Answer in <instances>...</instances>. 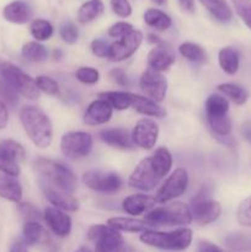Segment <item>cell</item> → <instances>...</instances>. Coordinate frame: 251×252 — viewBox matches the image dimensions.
Returning <instances> with one entry per match:
<instances>
[{"mask_svg":"<svg viewBox=\"0 0 251 252\" xmlns=\"http://www.w3.org/2000/svg\"><path fill=\"white\" fill-rule=\"evenodd\" d=\"M25 132L37 148L46 149L53 139V127L48 116L36 106H25L20 111Z\"/></svg>","mask_w":251,"mask_h":252,"instance_id":"1","label":"cell"},{"mask_svg":"<svg viewBox=\"0 0 251 252\" xmlns=\"http://www.w3.org/2000/svg\"><path fill=\"white\" fill-rule=\"evenodd\" d=\"M33 169L41 177L44 184L61 189V191L73 193L76 189V176L69 167L56 160L38 158L33 161Z\"/></svg>","mask_w":251,"mask_h":252,"instance_id":"2","label":"cell"},{"mask_svg":"<svg viewBox=\"0 0 251 252\" xmlns=\"http://www.w3.org/2000/svg\"><path fill=\"white\" fill-rule=\"evenodd\" d=\"M192 230L188 228H180L174 231L147 230L142 233L139 240L152 248L166 251H184L192 243Z\"/></svg>","mask_w":251,"mask_h":252,"instance_id":"3","label":"cell"},{"mask_svg":"<svg viewBox=\"0 0 251 252\" xmlns=\"http://www.w3.org/2000/svg\"><path fill=\"white\" fill-rule=\"evenodd\" d=\"M144 221L149 226L188 225L192 221V216L188 206L182 202H174L150 211L145 214Z\"/></svg>","mask_w":251,"mask_h":252,"instance_id":"4","label":"cell"},{"mask_svg":"<svg viewBox=\"0 0 251 252\" xmlns=\"http://www.w3.org/2000/svg\"><path fill=\"white\" fill-rule=\"evenodd\" d=\"M88 238L95 244V252H130L120 231L110 225H93L89 229Z\"/></svg>","mask_w":251,"mask_h":252,"instance_id":"5","label":"cell"},{"mask_svg":"<svg viewBox=\"0 0 251 252\" xmlns=\"http://www.w3.org/2000/svg\"><path fill=\"white\" fill-rule=\"evenodd\" d=\"M0 73H1L2 79L9 85H11L17 94L30 100L39 97V90L36 85V81L31 76L27 75L25 71H22L19 66L6 62V63H2Z\"/></svg>","mask_w":251,"mask_h":252,"instance_id":"6","label":"cell"},{"mask_svg":"<svg viewBox=\"0 0 251 252\" xmlns=\"http://www.w3.org/2000/svg\"><path fill=\"white\" fill-rule=\"evenodd\" d=\"M164 177L155 166L152 157L143 159L128 179V185L140 191H152Z\"/></svg>","mask_w":251,"mask_h":252,"instance_id":"7","label":"cell"},{"mask_svg":"<svg viewBox=\"0 0 251 252\" xmlns=\"http://www.w3.org/2000/svg\"><path fill=\"white\" fill-rule=\"evenodd\" d=\"M24 147L14 139L0 140V171L6 176L16 177L20 175V162L25 160Z\"/></svg>","mask_w":251,"mask_h":252,"instance_id":"8","label":"cell"},{"mask_svg":"<svg viewBox=\"0 0 251 252\" xmlns=\"http://www.w3.org/2000/svg\"><path fill=\"white\" fill-rule=\"evenodd\" d=\"M189 212H191L192 220L194 219L197 223L207 225L219 218L221 213V207L219 202L212 199L206 192H201L191 199Z\"/></svg>","mask_w":251,"mask_h":252,"instance_id":"9","label":"cell"},{"mask_svg":"<svg viewBox=\"0 0 251 252\" xmlns=\"http://www.w3.org/2000/svg\"><path fill=\"white\" fill-rule=\"evenodd\" d=\"M61 149L68 159H83L93 149V137L86 132H68L62 137Z\"/></svg>","mask_w":251,"mask_h":252,"instance_id":"10","label":"cell"},{"mask_svg":"<svg viewBox=\"0 0 251 252\" xmlns=\"http://www.w3.org/2000/svg\"><path fill=\"white\" fill-rule=\"evenodd\" d=\"M188 186V175L182 167L175 170L162 184L159 191L155 194L154 199L157 203H166L177 197L182 196Z\"/></svg>","mask_w":251,"mask_h":252,"instance_id":"11","label":"cell"},{"mask_svg":"<svg viewBox=\"0 0 251 252\" xmlns=\"http://www.w3.org/2000/svg\"><path fill=\"white\" fill-rule=\"evenodd\" d=\"M83 181L90 189L101 193H112L122 187V179L116 172L89 170L84 172Z\"/></svg>","mask_w":251,"mask_h":252,"instance_id":"12","label":"cell"},{"mask_svg":"<svg viewBox=\"0 0 251 252\" xmlns=\"http://www.w3.org/2000/svg\"><path fill=\"white\" fill-rule=\"evenodd\" d=\"M143 42V33L138 30H133L118 41L113 42L108 48V56L112 62H122L129 58L137 52Z\"/></svg>","mask_w":251,"mask_h":252,"instance_id":"13","label":"cell"},{"mask_svg":"<svg viewBox=\"0 0 251 252\" xmlns=\"http://www.w3.org/2000/svg\"><path fill=\"white\" fill-rule=\"evenodd\" d=\"M139 85L143 93L148 96V98L155 101V102L164 101L167 91V81L161 75V73L150 68L147 69L140 76Z\"/></svg>","mask_w":251,"mask_h":252,"instance_id":"14","label":"cell"},{"mask_svg":"<svg viewBox=\"0 0 251 252\" xmlns=\"http://www.w3.org/2000/svg\"><path fill=\"white\" fill-rule=\"evenodd\" d=\"M157 137H159V127L154 121L149 118L139 120L133 128L132 142L142 149H153L157 144Z\"/></svg>","mask_w":251,"mask_h":252,"instance_id":"15","label":"cell"},{"mask_svg":"<svg viewBox=\"0 0 251 252\" xmlns=\"http://www.w3.org/2000/svg\"><path fill=\"white\" fill-rule=\"evenodd\" d=\"M43 219L47 225L59 238H65L71 231V219L62 209L56 207H47L43 212Z\"/></svg>","mask_w":251,"mask_h":252,"instance_id":"16","label":"cell"},{"mask_svg":"<svg viewBox=\"0 0 251 252\" xmlns=\"http://www.w3.org/2000/svg\"><path fill=\"white\" fill-rule=\"evenodd\" d=\"M113 108L110 103L103 98H97L93 101L84 113V123L88 126L105 125L111 120Z\"/></svg>","mask_w":251,"mask_h":252,"instance_id":"17","label":"cell"},{"mask_svg":"<svg viewBox=\"0 0 251 252\" xmlns=\"http://www.w3.org/2000/svg\"><path fill=\"white\" fill-rule=\"evenodd\" d=\"M175 53L171 47L162 42L159 46H155L148 54V64L150 69L155 71L167 70L175 63Z\"/></svg>","mask_w":251,"mask_h":252,"instance_id":"18","label":"cell"},{"mask_svg":"<svg viewBox=\"0 0 251 252\" xmlns=\"http://www.w3.org/2000/svg\"><path fill=\"white\" fill-rule=\"evenodd\" d=\"M42 189H43L46 198L53 204L56 208L66 212H76L79 209V202L71 196V193L61 191V189L52 187L49 185L41 181Z\"/></svg>","mask_w":251,"mask_h":252,"instance_id":"19","label":"cell"},{"mask_svg":"<svg viewBox=\"0 0 251 252\" xmlns=\"http://www.w3.org/2000/svg\"><path fill=\"white\" fill-rule=\"evenodd\" d=\"M2 16L6 21L11 24L22 25L26 24L31 20L32 10L29 4L21 0H15V1L9 2L6 6L2 9Z\"/></svg>","mask_w":251,"mask_h":252,"instance_id":"20","label":"cell"},{"mask_svg":"<svg viewBox=\"0 0 251 252\" xmlns=\"http://www.w3.org/2000/svg\"><path fill=\"white\" fill-rule=\"evenodd\" d=\"M100 138L103 143L118 149H132V135L126 128H110L100 132Z\"/></svg>","mask_w":251,"mask_h":252,"instance_id":"21","label":"cell"},{"mask_svg":"<svg viewBox=\"0 0 251 252\" xmlns=\"http://www.w3.org/2000/svg\"><path fill=\"white\" fill-rule=\"evenodd\" d=\"M155 199L147 194H132L123 199L122 208L129 216H140L155 206Z\"/></svg>","mask_w":251,"mask_h":252,"instance_id":"22","label":"cell"},{"mask_svg":"<svg viewBox=\"0 0 251 252\" xmlns=\"http://www.w3.org/2000/svg\"><path fill=\"white\" fill-rule=\"evenodd\" d=\"M132 107L137 112L145 116H150V117L162 118L166 116V111L161 106L157 105L155 101L144 97V96L137 95V94H132Z\"/></svg>","mask_w":251,"mask_h":252,"instance_id":"23","label":"cell"},{"mask_svg":"<svg viewBox=\"0 0 251 252\" xmlns=\"http://www.w3.org/2000/svg\"><path fill=\"white\" fill-rule=\"evenodd\" d=\"M107 225L115 230L126 231V233H144L149 230V225L144 220L135 218H123V217L108 219Z\"/></svg>","mask_w":251,"mask_h":252,"instance_id":"24","label":"cell"},{"mask_svg":"<svg viewBox=\"0 0 251 252\" xmlns=\"http://www.w3.org/2000/svg\"><path fill=\"white\" fill-rule=\"evenodd\" d=\"M0 197L12 203H20L22 198V187L15 177H0Z\"/></svg>","mask_w":251,"mask_h":252,"instance_id":"25","label":"cell"},{"mask_svg":"<svg viewBox=\"0 0 251 252\" xmlns=\"http://www.w3.org/2000/svg\"><path fill=\"white\" fill-rule=\"evenodd\" d=\"M199 2L218 21L229 22L233 19V11L226 0H199Z\"/></svg>","mask_w":251,"mask_h":252,"instance_id":"26","label":"cell"},{"mask_svg":"<svg viewBox=\"0 0 251 252\" xmlns=\"http://www.w3.org/2000/svg\"><path fill=\"white\" fill-rule=\"evenodd\" d=\"M103 12V2L101 0H88L78 10L76 19L80 24H89L97 19Z\"/></svg>","mask_w":251,"mask_h":252,"instance_id":"27","label":"cell"},{"mask_svg":"<svg viewBox=\"0 0 251 252\" xmlns=\"http://www.w3.org/2000/svg\"><path fill=\"white\" fill-rule=\"evenodd\" d=\"M218 62L221 70L229 75H234L239 70V53L231 47H224L219 51Z\"/></svg>","mask_w":251,"mask_h":252,"instance_id":"28","label":"cell"},{"mask_svg":"<svg viewBox=\"0 0 251 252\" xmlns=\"http://www.w3.org/2000/svg\"><path fill=\"white\" fill-rule=\"evenodd\" d=\"M144 21L157 31H166L172 25L171 17L159 9H148L144 12Z\"/></svg>","mask_w":251,"mask_h":252,"instance_id":"29","label":"cell"},{"mask_svg":"<svg viewBox=\"0 0 251 252\" xmlns=\"http://www.w3.org/2000/svg\"><path fill=\"white\" fill-rule=\"evenodd\" d=\"M98 97L107 101L112 108L118 111L127 110L132 107V93L126 91H106V93L98 94Z\"/></svg>","mask_w":251,"mask_h":252,"instance_id":"30","label":"cell"},{"mask_svg":"<svg viewBox=\"0 0 251 252\" xmlns=\"http://www.w3.org/2000/svg\"><path fill=\"white\" fill-rule=\"evenodd\" d=\"M204 108H206L207 118L225 116L228 115L229 102L225 97H223V96L213 94V95H211L206 100Z\"/></svg>","mask_w":251,"mask_h":252,"instance_id":"31","label":"cell"},{"mask_svg":"<svg viewBox=\"0 0 251 252\" xmlns=\"http://www.w3.org/2000/svg\"><path fill=\"white\" fill-rule=\"evenodd\" d=\"M21 53L25 59L30 62H34V63H39V62H44L48 57V51L43 44L38 43L36 41L27 42L22 46Z\"/></svg>","mask_w":251,"mask_h":252,"instance_id":"32","label":"cell"},{"mask_svg":"<svg viewBox=\"0 0 251 252\" xmlns=\"http://www.w3.org/2000/svg\"><path fill=\"white\" fill-rule=\"evenodd\" d=\"M218 90L223 93L226 97L230 98L235 105H244L249 98V93L238 84L225 83L218 85Z\"/></svg>","mask_w":251,"mask_h":252,"instance_id":"33","label":"cell"},{"mask_svg":"<svg viewBox=\"0 0 251 252\" xmlns=\"http://www.w3.org/2000/svg\"><path fill=\"white\" fill-rule=\"evenodd\" d=\"M22 233H24V243L27 246L41 243L46 236L44 229L42 228L38 221H26L24 229H22Z\"/></svg>","mask_w":251,"mask_h":252,"instance_id":"34","label":"cell"},{"mask_svg":"<svg viewBox=\"0 0 251 252\" xmlns=\"http://www.w3.org/2000/svg\"><path fill=\"white\" fill-rule=\"evenodd\" d=\"M30 32H31L32 37L36 39L37 42L47 41L53 34V26L49 21L43 19H36L31 22L30 26Z\"/></svg>","mask_w":251,"mask_h":252,"instance_id":"35","label":"cell"},{"mask_svg":"<svg viewBox=\"0 0 251 252\" xmlns=\"http://www.w3.org/2000/svg\"><path fill=\"white\" fill-rule=\"evenodd\" d=\"M179 52L182 57L194 63H201L206 59V52L199 44L192 42H185L179 47Z\"/></svg>","mask_w":251,"mask_h":252,"instance_id":"36","label":"cell"},{"mask_svg":"<svg viewBox=\"0 0 251 252\" xmlns=\"http://www.w3.org/2000/svg\"><path fill=\"white\" fill-rule=\"evenodd\" d=\"M211 129L214 134L218 137H226L231 132V120L228 115L219 116V117H209L207 118Z\"/></svg>","mask_w":251,"mask_h":252,"instance_id":"37","label":"cell"},{"mask_svg":"<svg viewBox=\"0 0 251 252\" xmlns=\"http://www.w3.org/2000/svg\"><path fill=\"white\" fill-rule=\"evenodd\" d=\"M236 219L240 225L251 228V196L239 204L238 211H236Z\"/></svg>","mask_w":251,"mask_h":252,"instance_id":"38","label":"cell"},{"mask_svg":"<svg viewBox=\"0 0 251 252\" xmlns=\"http://www.w3.org/2000/svg\"><path fill=\"white\" fill-rule=\"evenodd\" d=\"M36 85L39 91L47 94V95H57L59 93V86L54 79L46 75H39L36 78Z\"/></svg>","mask_w":251,"mask_h":252,"instance_id":"39","label":"cell"},{"mask_svg":"<svg viewBox=\"0 0 251 252\" xmlns=\"http://www.w3.org/2000/svg\"><path fill=\"white\" fill-rule=\"evenodd\" d=\"M75 76L83 84L94 85L100 79V73L95 68H91V66H81V68H79L76 70Z\"/></svg>","mask_w":251,"mask_h":252,"instance_id":"40","label":"cell"},{"mask_svg":"<svg viewBox=\"0 0 251 252\" xmlns=\"http://www.w3.org/2000/svg\"><path fill=\"white\" fill-rule=\"evenodd\" d=\"M0 97L2 98V102L5 105H9V106H16L17 102H19V97H17V93L11 85L6 83L4 79L0 80Z\"/></svg>","mask_w":251,"mask_h":252,"instance_id":"41","label":"cell"},{"mask_svg":"<svg viewBox=\"0 0 251 252\" xmlns=\"http://www.w3.org/2000/svg\"><path fill=\"white\" fill-rule=\"evenodd\" d=\"M59 34L62 39L68 44H74L79 38V30L73 22H64L59 29Z\"/></svg>","mask_w":251,"mask_h":252,"instance_id":"42","label":"cell"},{"mask_svg":"<svg viewBox=\"0 0 251 252\" xmlns=\"http://www.w3.org/2000/svg\"><path fill=\"white\" fill-rule=\"evenodd\" d=\"M233 2L240 19L251 30V0H233Z\"/></svg>","mask_w":251,"mask_h":252,"instance_id":"43","label":"cell"},{"mask_svg":"<svg viewBox=\"0 0 251 252\" xmlns=\"http://www.w3.org/2000/svg\"><path fill=\"white\" fill-rule=\"evenodd\" d=\"M17 212L26 221H38L42 218L39 211L32 203H20Z\"/></svg>","mask_w":251,"mask_h":252,"instance_id":"44","label":"cell"},{"mask_svg":"<svg viewBox=\"0 0 251 252\" xmlns=\"http://www.w3.org/2000/svg\"><path fill=\"white\" fill-rule=\"evenodd\" d=\"M133 26L128 22L125 21H120L113 24L112 26L108 29V36L113 37V38H121V37L126 36V34L129 33L130 31H133Z\"/></svg>","mask_w":251,"mask_h":252,"instance_id":"45","label":"cell"},{"mask_svg":"<svg viewBox=\"0 0 251 252\" xmlns=\"http://www.w3.org/2000/svg\"><path fill=\"white\" fill-rule=\"evenodd\" d=\"M111 7L120 17H128L132 15V5L128 0H111Z\"/></svg>","mask_w":251,"mask_h":252,"instance_id":"46","label":"cell"},{"mask_svg":"<svg viewBox=\"0 0 251 252\" xmlns=\"http://www.w3.org/2000/svg\"><path fill=\"white\" fill-rule=\"evenodd\" d=\"M90 48L91 52H93L96 57H98V58H106V57L108 56V48H110V46H108L106 41L97 38L94 39V41L91 42Z\"/></svg>","mask_w":251,"mask_h":252,"instance_id":"47","label":"cell"},{"mask_svg":"<svg viewBox=\"0 0 251 252\" xmlns=\"http://www.w3.org/2000/svg\"><path fill=\"white\" fill-rule=\"evenodd\" d=\"M110 76L112 78V80L115 81L116 84L121 86H128L129 85V81H128L127 74L123 69L121 68H115L110 71Z\"/></svg>","mask_w":251,"mask_h":252,"instance_id":"48","label":"cell"},{"mask_svg":"<svg viewBox=\"0 0 251 252\" xmlns=\"http://www.w3.org/2000/svg\"><path fill=\"white\" fill-rule=\"evenodd\" d=\"M197 252H224V250L211 241H201L197 248Z\"/></svg>","mask_w":251,"mask_h":252,"instance_id":"49","label":"cell"},{"mask_svg":"<svg viewBox=\"0 0 251 252\" xmlns=\"http://www.w3.org/2000/svg\"><path fill=\"white\" fill-rule=\"evenodd\" d=\"M9 121V112H7V107L1 100H0V129H4Z\"/></svg>","mask_w":251,"mask_h":252,"instance_id":"50","label":"cell"},{"mask_svg":"<svg viewBox=\"0 0 251 252\" xmlns=\"http://www.w3.org/2000/svg\"><path fill=\"white\" fill-rule=\"evenodd\" d=\"M10 252H29L27 251L26 244L24 241H16L10 248Z\"/></svg>","mask_w":251,"mask_h":252,"instance_id":"51","label":"cell"},{"mask_svg":"<svg viewBox=\"0 0 251 252\" xmlns=\"http://www.w3.org/2000/svg\"><path fill=\"white\" fill-rule=\"evenodd\" d=\"M180 5L184 10L188 12H193L194 11V0H179Z\"/></svg>","mask_w":251,"mask_h":252,"instance_id":"52","label":"cell"},{"mask_svg":"<svg viewBox=\"0 0 251 252\" xmlns=\"http://www.w3.org/2000/svg\"><path fill=\"white\" fill-rule=\"evenodd\" d=\"M241 134H243V137L245 138L249 143H251V126L250 125L243 126V128H241Z\"/></svg>","mask_w":251,"mask_h":252,"instance_id":"53","label":"cell"},{"mask_svg":"<svg viewBox=\"0 0 251 252\" xmlns=\"http://www.w3.org/2000/svg\"><path fill=\"white\" fill-rule=\"evenodd\" d=\"M148 41H149L150 43L155 44V46H159V44H161V43H162L161 39H160L159 37L155 36V34H153V33L148 34Z\"/></svg>","mask_w":251,"mask_h":252,"instance_id":"54","label":"cell"},{"mask_svg":"<svg viewBox=\"0 0 251 252\" xmlns=\"http://www.w3.org/2000/svg\"><path fill=\"white\" fill-rule=\"evenodd\" d=\"M62 57H63V53H62L61 49H56V51L53 52V58L54 59H61Z\"/></svg>","mask_w":251,"mask_h":252,"instance_id":"55","label":"cell"},{"mask_svg":"<svg viewBox=\"0 0 251 252\" xmlns=\"http://www.w3.org/2000/svg\"><path fill=\"white\" fill-rule=\"evenodd\" d=\"M75 252H93V251H91L89 248H86V246H83V248L78 249Z\"/></svg>","mask_w":251,"mask_h":252,"instance_id":"56","label":"cell"},{"mask_svg":"<svg viewBox=\"0 0 251 252\" xmlns=\"http://www.w3.org/2000/svg\"><path fill=\"white\" fill-rule=\"evenodd\" d=\"M153 2H155L157 5H164L166 2V0H152Z\"/></svg>","mask_w":251,"mask_h":252,"instance_id":"57","label":"cell"}]
</instances>
